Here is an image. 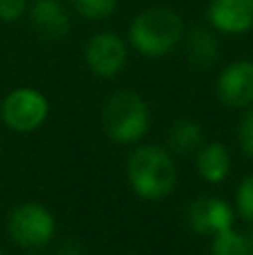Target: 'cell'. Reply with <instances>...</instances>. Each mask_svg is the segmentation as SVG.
I'll return each instance as SVG.
<instances>
[{"label":"cell","mask_w":253,"mask_h":255,"mask_svg":"<svg viewBox=\"0 0 253 255\" xmlns=\"http://www.w3.org/2000/svg\"><path fill=\"white\" fill-rule=\"evenodd\" d=\"M25 11V0H0V18L2 20H16Z\"/></svg>","instance_id":"obj_18"},{"label":"cell","mask_w":253,"mask_h":255,"mask_svg":"<svg viewBox=\"0 0 253 255\" xmlns=\"http://www.w3.org/2000/svg\"><path fill=\"white\" fill-rule=\"evenodd\" d=\"M213 255H247L245 235L231 229L218 233L213 242Z\"/></svg>","instance_id":"obj_14"},{"label":"cell","mask_w":253,"mask_h":255,"mask_svg":"<svg viewBox=\"0 0 253 255\" xmlns=\"http://www.w3.org/2000/svg\"><path fill=\"white\" fill-rule=\"evenodd\" d=\"M4 124L18 132H31L36 130L47 117V103L43 94L34 90H16L4 99L2 106Z\"/></svg>","instance_id":"obj_5"},{"label":"cell","mask_w":253,"mask_h":255,"mask_svg":"<svg viewBox=\"0 0 253 255\" xmlns=\"http://www.w3.org/2000/svg\"><path fill=\"white\" fill-rule=\"evenodd\" d=\"M240 145L249 157H253V112H249L240 124Z\"/></svg>","instance_id":"obj_17"},{"label":"cell","mask_w":253,"mask_h":255,"mask_svg":"<svg viewBox=\"0 0 253 255\" xmlns=\"http://www.w3.org/2000/svg\"><path fill=\"white\" fill-rule=\"evenodd\" d=\"M218 94L231 108L251 106L253 103V63L240 61L229 67L218 81Z\"/></svg>","instance_id":"obj_7"},{"label":"cell","mask_w":253,"mask_h":255,"mask_svg":"<svg viewBox=\"0 0 253 255\" xmlns=\"http://www.w3.org/2000/svg\"><path fill=\"white\" fill-rule=\"evenodd\" d=\"M233 213L227 202L215 197L197 199L188 208V224L197 233H222V231L231 229Z\"/></svg>","instance_id":"obj_8"},{"label":"cell","mask_w":253,"mask_h":255,"mask_svg":"<svg viewBox=\"0 0 253 255\" xmlns=\"http://www.w3.org/2000/svg\"><path fill=\"white\" fill-rule=\"evenodd\" d=\"M0 255H2V253H0Z\"/></svg>","instance_id":"obj_20"},{"label":"cell","mask_w":253,"mask_h":255,"mask_svg":"<svg viewBox=\"0 0 253 255\" xmlns=\"http://www.w3.org/2000/svg\"><path fill=\"white\" fill-rule=\"evenodd\" d=\"M85 58L97 74L112 76L126 65V45L115 34H97L85 47Z\"/></svg>","instance_id":"obj_6"},{"label":"cell","mask_w":253,"mask_h":255,"mask_svg":"<svg viewBox=\"0 0 253 255\" xmlns=\"http://www.w3.org/2000/svg\"><path fill=\"white\" fill-rule=\"evenodd\" d=\"M238 206H240L242 217H247L249 222H253V177H249V179L240 186V193H238Z\"/></svg>","instance_id":"obj_16"},{"label":"cell","mask_w":253,"mask_h":255,"mask_svg":"<svg viewBox=\"0 0 253 255\" xmlns=\"http://www.w3.org/2000/svg\"><path fill=\"white\" fill-rule=\"evenodd\" d=\"M31 25L43 38L58 40L70 29V18L58 0H38L31 9Z\"/></svg>","instance_id":"obj_10"},{"label":"cell","mask_w":253,"mask_h":255,"mask_svg":"<svg viewBox=\"0 0 253 255\" xmlns=\"http://www.w3.org/2000/svg\"><path fill=\"white\" fill-rule=\"evenodd\" d=\"M245 242H247V255H253V231L245 233Z\"/></svg>","instance_id":"obj_19"},{"label":"cell","mask_w":253,"mask_h":255,"mask_svg":"<svg viewBox=\"0 0 253 255\" xmlns=\"http://www.w3.org/2000/svg\"><path fill=\"white\" fill-rule=\"evenodd\" d=\"M202 143V128L193 121H177L170 130V148L179 154H191Z\"/></svg>","instance_id":"obj_13"},{"label":"cell","mask_w":253,"mask_h":255,"mask_svg":"<svg viewBox=\"0 0 253 255\" xmlns=\"http://www.w3.org/2000/svg\"><path fill=\"white\" fill-rule=\"evenodd\" d=\"M209 18L218 29L240 34L253 27V0H213Z\"/></svg>","instance_id":"obj_9"},{"label":"cell","mask_w":253,"mask_h":255,"mask_svg":"<svg viewBox=\"0 0 253 255\" xmlns=\"http://www.w3.org/2000/svg\"><path fill=\"white\" fill-rule=\"evenodd\" d=\"M7 229L20 247H43L54 233V220L40 204H22L11 211Z\"/></svg>","instance_id":"obj_4"},{"label":"cell","mask_w":253,"mask_h":255,"mask_svg":"<svg viewBox=\"0 0 253 255\" xmlns=\"http://www.w3.org/2000/svg\"><path fill=\"white\" fill-rule=\"evenodd\" d=\"M182 34H184L182 18L175 11H170V9H161V7L139 13L134 18L132 27H130L132 45L141 54H148V56L168 54L179 43Z\"/></svg>","instance_id":"obj_2"},{"label":"cell","mask_w":253,"mask_h":255,"mask_svg":"<svg viewBox=\"0 0 253 255\" xmlns=\"http://www.w3.org/2000/svg\"><path fill=\"white\" fill-rule=\"evenodd\" d=\"M188 58L195 67H209L218 58V43L206 29H195L188 36Z\"/></svg>","instance_id":"obj_12"},{"label":"cell","mask_w":253,"mask_h":255,"mask_svg":"<svg viewBox=\"0 0 253 255\" xmlns=\"http://www.w3.org/2000/svg\"><path fill=\"white\" fill-rule=\"evenodd\" d=\"M148 106L139 94L121 90L108 97L103 106V128L115 141L130 143L148 130Z\"/></svg>","instance_id":"obj_3"},{"label":"cell","mask_w":253,"mask_h":255,"mask_svg":"<svg viewBox=\"0 0 253 255\" xmlns=\"http://www.w3.org/2000/svg\"><path fill=\"white\" fill-rule=\"evenodd\" d=\"M76 7V11L85 18H92V20H99V18H106L115 11L117 0H72Z\"/></svg>","instance_id":"obj_15"},{"label":"cell","mask_w":253,"mask_h":255,"mask_svg":"<svg viewBox=\"0 0 253 255\" xmlns=\"http://www.w3.org/2000/svg\"><path fill=\"white\" fill-rule=\"evenodd\" d=\"M128 177L132 188L141 197L159 199L175 186V163L168 154L157 145H143L130 157Z\"/></svg>","instance_id":"obj_1"},{"label":"cell","mask_w":253,"mask_h":255,"mask_svg":"<svg viewBox=\"0 0 253 255\" xmlns=\"http://www.w3.org/2000/svg\"><path fill=\"white\" fill-rule=\"evenodd\" d=\"M197 168L209 181H222L229 172V152L222 143H211L197 154Z\"/></svg>","instance_id":"obj_11"}]
</instances>
